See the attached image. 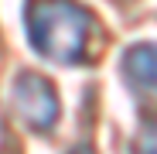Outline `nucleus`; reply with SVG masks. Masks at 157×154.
Wrapping results in <instances>:
<instances>
[{"mask_svg": "<svg viewBox=\"0 0 157 154\" xmlns=\"http://www.w3.org/2000/svg\"><path fill=\"white\" fill-rule=\"evenodd\" d=\"M24 34L38 58L51 65H82L92 17L75 0H31L24 7Z\"/></svg>", "mask_w": 157, "mask_h": 154, "instance_id": "1", "label": "nucleus"}, {"mask_svg": "<svg viewBox=\"0 0 157 154\" xmlns=\"http://www.w3.org/2000/svg\"><path fill=\"white\" fill-rule=\"evenodd\" d=\"M10 113L31 134H48V130H55V123L62 116V103H58L55 86L44 75L21 69L10 82Z\"/></svg>", "mask_w": 157, "mask_h": 154, "instance_id": "2", "label": "nucleus"}, {"mask_svg": "<svg viewBox=\"0 0 157 154\" xmlns=\"http://www.w3.org/2000/svg\"><path fill=\"white\" fill-rule=\"evenodd\" d=\"M120 72L133 93L157 96V41L126 45V51L120 55Z\"/></svg>", "mask_w": 157, "mask_h": 154, "instance_id": "3", "label": "nucleus"}, {"mask_svg": "<svg viewBox=\"0 0 157 154\" xmlns=\"http://www.w3.org/2000/svg\"><path fill=\"white\" fill-rule=\"evenodd\" d=\"M137 154H157V116L144 123V130L137 137Z\"/></svg>", "mask_w": 157, "mask_h": 154, "instance_id": "4", "label": "nucleus"}, {"mask_svg": "<svg viewBox=\"0 0 157 154\" xmlns=\"http://www.w3.org/2000/svg\"><path fill=\"white\" fill-rule=\"evenodd\" d=\"M65 154H96L89 144H78V147H72V151H65Z\"/></svg>", "mask_w": 157, "mask_h": 154, "instance_id": "5", "label": "nucleus"}]
</instances>
